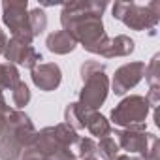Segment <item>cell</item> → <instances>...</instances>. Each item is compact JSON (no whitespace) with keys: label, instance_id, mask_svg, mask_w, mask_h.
Returning a JSON list of instances; mask_svg holds the SVG:
<instances>
[{"label":"cell","instance_id":"6da1fadb","mask_svg":"<svg viewBox=\"0 0 160 160\" xmlns=\"http://www.w3.org/2000/svg\"><path fill=\"white\" fill-rule=\"evenodd\" d=\"M32 138H34V130L28 117L23 113H10V126L4 132L2 141H0V158L15 160L19 149L23 145H28Z\"/></svg>","mask_w":160,"mask_h":160},{"label":"cell","instance_id":"7a4b0ae2","mask_svg":"<svg viewBox=\"0 0 160 160\" xmlns=\"http://www.w3.org/2000/svg\"><path fill=\"white\" fill-rule=\"evenodd\" d=\"M160 15V4L151 2L147 6H139L136 2H115L113 4V17L122 21L126 27L134 30H143L145 27L156 25Z\"/></svg>","mask_w":160,"mask_h":160},{"label":"cell","instance_id":"3957f363","mask_svg":"<svg viewBox=\"0 0 160 160\" xmlns=\"http://www.w3.org/2000/svg\"><path fill=\"white\" fill-rule=\"evenodd\" d=\"M28 2L27 0H6L2 4V10H4V25L10 27L12 34H13V40L17 42H23L27 45H30L32 42V32H30V27H28Z\"/></svg>","mask_w":160,"mask_h":160},{"label":"cell","instance_id":"277c9868","mask_svg":"<svg viewBox=\"0 0 160 160\" xmlns=\"http://www.w3.org/2000/svg\"><path fill=\"white\" fill-rule=\"evenodd\" d=\"M83 79L87 81L83 92H81V100H83V108H98L104 98H106V91H108V79L104 75V66H100L98 62H87L83 66Z\"/></svg>","mask_w":160,"mask_h":160},{"label":"cell","instance_id":"5b68a950","mask_svg":"<svg viewBox=\"0 0 160 160\" xmlns=\"http://www.w3.org/2000/svg\"><path fill=\"white\" fill-rule=\"evenodd\" d=\"M6 58L12 60V62H19V64H25L28 68H32L38 60H42V55H38L30 45L23 43V42H17V40H10L6 43Z\"/></svg>","mask_w":160,"mask_h":160},{"label":"cell","instance_id":"8992f818","mask_svg":"<svg viewBox=\"0 0 160 160\" xmlns=\"http://www.w3.org/2000/svg\"><path fill=\"white\" fill-rule=\"evenodd\" d=\"M145 117V102L138 96L124 100L115 111H113V121L119 124H130V122H138L139 119Z\"/></svg>","mask_w":160,"mask_h":160},{"label":"cell","instance_id":"52a82bcc","mask_svg":"<svg viewBox=\"0 0 160 160\" xmlns=\"http://www.w3.org/2000/svg\"><path fill=\"white\" fill-rule=\"evenodd\" d=\"M32 79L42 91H53L60 83V70L57 64H40L32 70Z\"/></svg>","mask_w":160,"mask_h":160},{"label":"cell","instance_id":"ba28073f","mask_svg":"<svg viewBox=\"0 0 160 160\" xmlns=\"http://www.w3.org/2000/svg\"><path fill=\"white\" fill-rule=\"evenodd\" d=\"M141 70H143V64H130V66H122V68L117 72L115 81H113L115 92H117V94H121V92H124L128 87H134V85L139 81Z\"/></svg>","mask_w":160,"mask_h":160},{"label":"cell","instance_id":"9c48e42d","mask_svg":"<svg viewBox=\"0 0 160 160\" xmlns=\"http://www.w3.org/2000/svg\"><path fill=\"white\" fill-rule=\"evenodd\" d=\"M75 40H73V36L72 34H68L66 30H57V32H53V34H49V38H47V47H49V51H53V53H57V55H66V53H70L73 47H75Z\"/></svg>","mask_w":160,"mask_h":160},{"label":"cell","instance_id":"30bf717a","mask_svg":"<svg viewBox=\"0 0 160 160\" xmlns=\"http://www.w3.org/2000/svg\"><path fill=\"white\" fill-rule=\"evenodd\" d=\"M134 49V42L126 36H117L115 40H108V45L104 47L102 55L104 57H113V55H128Z\"/></svg>","mask_w":160,"mask_h":160},{"label":"cell","instance_id":"8fae6325","mask_svg":"<svg viewBox=\"0 0 160 160\" xmlns=\"http://www.w3.org/2000/svg\"><path fill=\"white\" fill-rule=\"evenodd\" d=\"M28 27H30V32L32 36H38L45 30L47 27V17H45V12L36 8L32 12H28Z\"/></svg>","mask_w":160,"mask_h":160},{"label":"cell","instance_id":"7c38bea8","mask_svg":"<svg viewBox=\"0 0 160 160\" xmlns=\"http://www.w3.org/2000/svg\"><path fill=\"white\" fill-rule=\"evenodd\" d=\"M19 83V73L12 64H0V89H13Z\"/></svg>","mask_w":160,"mask_h":160},{"label":"cell","instance_id":"4fadbf2b","mask_svg":"<svg viewBox=\"0 0 160 160\" xmlns=\"http://www.w3.org/2000/svg\"><path fill=\"white\" fill-rule=\"evenodd\" d=\"M66 119H68V122H73L75 126H85L87 124V111L81 104H72L66 109Z\"/></svg>","mask_w":160,"mask_h":160},{"label":"cell","instance_id":"5bb4252c","mask_svg":"<svg viewBox=\"0 0 160 160\" xmlns=\"http://www.w3.org/2000/svg\"><path fill=\"white\" fill-rule=\"evenodd\" d=\"M87 126L91 128V132L94 134V136H106L108 132H109V126H108V122H106V119L104 117H100V115H91V117H87Z\"/></svg>","mask_w":160,"mask_h":160},{"label":"cell","instance_id":"9a60e30c","mask_svg":"<svg viewBox=\"0 0 160 160\" xmlns=\"http://www.w3.org/2000/svg\"><path fill=\"white\" fill-rule=\"evenodd\" d=\"M30 100V92H28V89H27V85L25 83H17L15 87H13V102H15V106H27V102Z\"/></svg>","mask_w":160,"mask_h":160},{"label":"cell","instance_id":"2e32d148","mask_svg":"<svg viewBox=\"0 0 160 160\" xmlns=\"http://www.w3.org/2000/svg\"><path fill=\"white\" fill-rule=\"evenodd\" d=\"M100 151H102V156L104 158H113L115 152H117V145L111 141V139H104L100 143Z\"/></svg>","mask_w":160,"mask_h":160},{"label":"cell","instance_id":"e0dca14e","mask_svg":"<svg viewBox=\"0 0 160 160\" xmlns=\"http://www.w3.org/2000/svg\"><path fill=\"white\" fill-rule=\"evenodd\" d=\"M45 160H75V158H73V154L68 152L66 149H57V151H53L51 154H47Z\"/></svg>","mask_w":160,"mask_h":160},{"label":"cell","instance_id":"ac0fdd59","mask_svg":"<svg viewBox=\"0 0 160 160\" xmlns=\"http://www.w3.org/2000/svg\"><path fill=\"white\" fill-rule=\"evenodd\" d=\"M94 151H96V147H94V143H92L91 139H83V141H81V156H83V158L92 156Z\"/></svg>","mask_w":160,"mask_h":160},{"label":"cell","instance_id":"d6986e66","mask_svg":"<svg viewBox=\"0 0 160 160\" xmlns=\"http://www.w3.org/2000/svg\"><path fill=\"white\" fill-rule=\"evenodd\" d=\"M23 160H45V158H43V154H42L38 149H30L28 152H25Z\"/></svg>","mask_w":160,"mask_h":160},{"label":"cell","instance_id":"ffe728a7","mask_svg":"<svg viewBox=\"0 0 160 160\" xmlns=\"http://www.w3.org/2000/svg\"><path fill=\"white\" fill-rule=\"evenodd\" d=\"M10 113V109L6 108V104H4V98L0 96V132H2V128H4V117Z\"/></svg>","mask_w":160,"mask_h":160},{"label":"cell","instance_id":"44dd1931","mask_svg":"<svg viewBox=\"0 0 160 160\" xmlns=\"http://www.w3.org/2000/svg\"><path fill=\"white\" fill-rule=\"evenodd\" d=\"M6 43H8V40H6V34L0 30V53H2L4 49H6Z\"/></svg>","mask_w":160,"mask_h":160}]
</instances>
